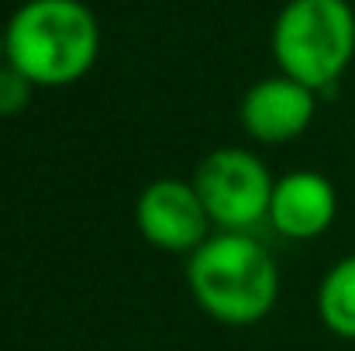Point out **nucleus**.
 <instances>
[{"mask_svg": "<svg viewBox=\"0 0 355 351\" xmlns=\"http://www.w3.org/2000/svg\"><path fill=\"white\" fill-rule=\"evenodd\" d=\"M135 224L159 251L193 255L211 237V217L190 179H152L135 200Z\"/></svg>", "mask_w": 355, "mask_h": 351, "instance_id": "nucleus-5", "label": "nucleus"}, {"mask_svg": "<svg viewBox=\"0 0 355 351\" xmlns=\"http://www.w3.org/2000/svg\"><path fill=\"white\" fill-rule=\"evenodd\" d=\"M318 114V93L290 76H266L241 97V127L262 145H286L300 138Z\"/></svg>", "mask_w": 355, "mask_h": 351, "instance_id": "nucleus-6", "label": "nucleus"}, {"mask_svg": "<svg viewBox=\"0 0 355 351\" xmlns=\"http://www.w3.org/2000/svg\"><path fill=\"white\" fill-rule=\"evenodd\" d=\"M7 62V48H3V31H0V66Z\"/></svg>", "mask_w": 355, "mask_h": 351, "instance_id": "nucleus-10", "label": "nucleus"}, {"mask_svg": "<svg viewBox=\"0 0 355 351\" xmlns=\"http://www.w3.org/2000/svg\"><path fill=\"white\" fill-rule=\"evenodd\" d=\"M338 217V190L324 172L297 169L276 179L269 200V228L286 241H314Z\"/></svg>", "mask_w": 355, "mask_h": 351, "instance_id": "nucleus-7", "label": "nucleus"}, {"mask_svg": "<svg viewBox=\"0 0 355 351\" xmlns=\"http://www.w3.org/2000/svg\"><path fill=\"white\" fill-rule=\"evenodd\" d=\"M31 93H35V83L17 73L10 62L0 66V117H17L28 104H31Z\"/></svg>", "mask_w": 355, "mask_h": 351, "instance_id": "nucleus-9", "label": "nucleus"}, {"mask_svg": "<svg viewBox=\"0 0 355 351\" xmlns=\"http://www.w3.org/2000/svg\"><path fill=\"white\" fill-rule=\"evenodd\" d=\"M193 190L221 231H248L269 221L276 179L266 162L248 148H214L193 169Z\"/></svg>", "mask_w": 355, "mask_h": 351, "instance_id": "nucleus-4", "label": "nucleus"}, {"mask_svg": "<svg viewBox=\"0 0 355 351\" xmlns=\"http://www.w3.org/2000/svg\"><path fill=\"white\" fill-rule=\"evenodd\" d=\"M7 62L35 87H69L101 55V24L83 0H28L3 28Z\"/></svg>", "mask_w": 355, "mask_h": 351, "instance_id": "nucleus-2", "label": "nucleus"}, {"mask_svg": "<svg viewBox=\"0 0 355 351\" xmlns=\"http://www.w3.org/2000/svg\"><path fill=\"white\" fill-rule=\"evenodd\" d=\"M318 317L335 334L355 341V255L338 258L318 286Z\"/></svg>", "mask_w": 355, "mask_h": 351, "instance_id": "nucleus-8", "label": "nucleus"}, {"mask_svg": "<svg viewBox=\"0 0 355 351\" xmlns=\"http://www.w3.org/2000/svg\"><path fill=\"white\" fill-rule=\"evenodd\" d=\"M272 59L283 76L331 93L355 59V10L349 0H290L272 24Z\"/></svg>", "mask_w": 355, "mask_h": 351, "instance_id": "nucleus-3", "label": "nucleus"}, {"mask_svg": "<svg viewBox=\"0 0 355 351\" xmlns=\"http://www.w3.org/2000/svg\"><path fill=\"white\" fill-rule=\"evenodd\" d=\"M193 303L218 324L248 327L269 317L279 300V265L248 231L211 234L187 262Z\"/></svg>", "mask_w": 355, "mask_h": 351, "instance_id": "nucleus-1", "label": "nucleus"}]
</instances>
